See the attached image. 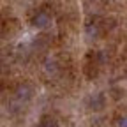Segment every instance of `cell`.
I'll use <instances>...</instances> for the list:
<instances>
[{
  "mask_svg": "<svg viewBox=\"0 0 127 127\" xmlns=\"http://www.w3.org/2000/svg\"><path fill=\"white\" fill-rule=\"evenodd\" d=\"M32 25L35 28H48L51 25V14L48 11H37L32 18Z\"/></svg>",
  "mask_w": 127,
  "mask_h": 127,
  "instance_id": "6da1fadb",
  "label": "cell"
},
{
  "mask_svg": "<svg viewBox=\"0 0 127 127\" xmlns=\"http://www.w3.org/2000/svg\"><path fill=\"white\" fill-rule=\"evenodd\" d=\"M88 106L92 109H101L104 106V95L102 94H92L88 97Z\"/></svg>",
  "mask_w": 127,
  "mask_h": 127,
  "instance_id": "7a4b0ae2",
  "label": "cell"
},
{
  "mask_svg": "<svg viewBox=\"0 0 127 127\" xmlns=\"http://www.w3.org/2000/svg\"><path fill=\"white\" fill-rule=\"evenodd\" d=\"M32 97V88L28 85H20L16 88V99L18 101H28Z\"/></svg>",
  "mask_w": 127,
  "mask_h": 127,
  "instance_id": "3957f363",
  "label": "cell"
},
{
  "mask_svg": "<svg viewBox=\"0 0 127 127\" xmlns=\"http://www.w3.org/2000/svg\"><path fill=\"white\" fill-rule=\"evenodd\" d=\"M85 34H87V37H88V39H97V37H99V27L95 25V23L87 25V28H85Z\"/></svg>",
  "mask_w": 127,
  "mask_h": 127,
  "instance_id": "277c9868",
  "label": "cell"
},
{
  "mask_svg": "<svg viewBox=\"0 0 127 127\" xmlns=\"http://www.w3.org/2000/svg\"><path fill=\"white\" fill-rule=\"evenodd\" d=\"M44 72H46L48 76L55 74V72H57V64H55L53 60H46V62H44Z\"/></svg>",
  "mask_w": 127,
  "mask_h": 127,
  "instance_id": "5b68a950",
  "label": "cell"
},
{
  "mask_svg": "<svg viewBox=\"0 0 127 127\" xmlns=\"http://www.w3.org/2000/svg\"><path fill=\"white\" fill-rule=\"evenodd\" d=\"M39 127H58V122L55 118H51V117H46V118L41 120Z\"/></svg>",
  "mask_w": 127,
  "mask_h": 127,
  "instance_id": "8992f818",
  "label": "cell"
},
{
  "mask_svg": "<svg viewBox=\"0 0 127 127\" xmlns=\"http://www.w3.org/2000/svg\"><path fill=\"white\" fill-rule=\"evenodd\" d=\"M115 125L117 127H127V115H122L115 120Z\"/></svg>",
  "mask_w": 127,
  "mask_h": 127,
  "instance_id": "52a82bcc",
  "label": "cell"
}]
</instances>
